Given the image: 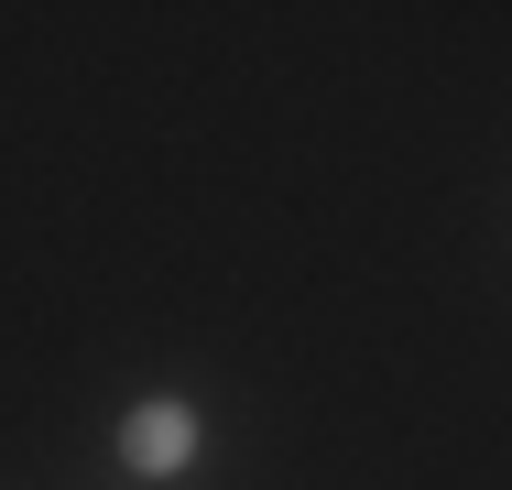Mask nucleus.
Segmentation results:
<instances>
[{
  "instance_id": "1",
  "label": "nucleus",
  "mask_w": 512,
  "mask_h": 490,
  "mask_svg": "<svg viewBox=\"0 0 512 490\" xmlns=\"http://www.w3.org/2000/svg\"><path fill=\"white\" fill-rule=\"evenodd\" d=\"M120 469H142V480H186V469H197V403H175V392L131 403V414H120Z\"/></svg>"
}]
</instances>
